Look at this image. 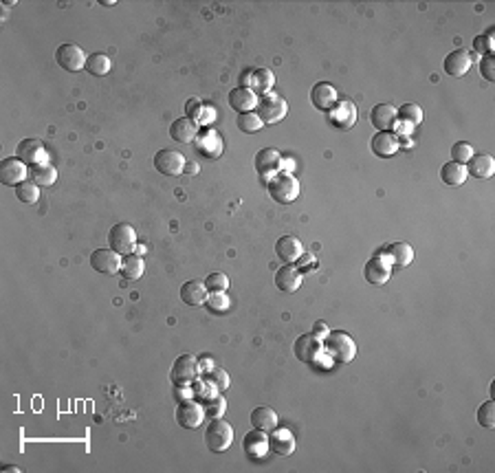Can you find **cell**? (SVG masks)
Here are the masks:
<instances>
[{"instance_id": "3957f363", "label": "cell", "mask_w": 495, "mask_h": 473, "mask_svg": "<svg viewBox=\"0 0 495 473\" xmlns=\"http://www.w3.org/2000/svg\"><path fill=\"white\" fill-rule=\"evenodd\" d=\"M321 344H324L326 353H328L333 359L342 361V363H350L357 355L355 339L350 335H346V333H328Z\"/></svg>"}, {"instance_id": "8fae6325", "label": "cell", "mask_w": 495, "mask_h": 473, "mask_svg": "<svg viewBox=\"0 0 495 473\" xmlns=\"http://www.w3.org/2000/svg\"><path fill=\"white\" fill-rule=\"evenodd\" d=\"M205 407L196 401H183L176 407V423L183 429H196L205 420Z\"/></svg>"}, {"instance_id": "83f0119b", "label": "cell", "mask_w": 495, "mask_h": 473, "mask_svg": "<svg viewBox=\"0 0 495 473\" xmlns=\"http://www.w3.org/2000/svg\"><path fill=\"white\" fill-rule=\"evenodd\" d=\"M207 295H209L207 288H205V284L198 282V280H189V282H185L183 286H180V299H183L187 306L205 304V302H207Z\"/></svg>"}, {"instance_id": "6da1fadb", "label": "cell", "mask_w": 495, "mask_h": 473, "mask_svg": "<svg viewBox=\"0 0 495 473\" xmlns=\"http://www.w3.org/2000/svg\"><path fill=\"white\" fill-rule=\"evenodd\" d=\"M234 443V427L232 423H227L223 418H212V423L205 429V447L209 452L223 454L227 452Z\"/></svg>"}, {"instance_id": "f35d334b", "label": "cell", "mask_w": 495, "mask_h": 473, "mask_svg": "<svg viewBox=\"0 0 495 473\" xmlns=\"http://www.w3.org/2000/svg\"><path fill=\"white\" fill-rule=\"evenodd\" d=\"M16 196L20 198V203L33 205V203H38V198H40V187L35 185L33 180H25V183H20L16 187Z\"/></svg>"}, {"instance_id": "7402d4cb", "label": "cell", "mask_w": 495, "mask_h": 473, "mask_svg": "<svg viewBox=\"0 0 495 473\" xmlns=\"http://www.w3.org/2000/svg\"><path fill=\"white\" fill-rule=\"evenodd\" d=\"M282 165V156L273 148H264L256 154V169L262 178H271L273 172H277Z\"/></svg>"}, {"instance_id": "836d02e7", "label": "cell", "mask_w": 495, "mask_h": 473, "mask_svg": "<svg viewBox=\"0 0 495 473\" xmlns=\"http://www.w3.org/2000/svg\"><path fill=\"white\" fill-rule=\"evenodd\" d=\"M388 258L394 266H407L414 260V249L407 242H394L388 247Z\"/></svg>"}, {"instance_id": "d6a6232c", "label": "cell", "mask_w": 495, "mask_h": 473, "mask_svg": "<svg viewBox=\"0 0 495 473\" xmlns=\"http://www.w3.org/2000/svg\"><path fill=\"white\" fill-rule=\"evenodd\" d=\"M251 425L260 432H271L277 427V414L271 407H256L251 411Z\"/></svg>"}, {"instance_id": "d6986e66", "label": "cell", "mask_w": 495, "mask_h": 473, "mask_svg": "<svg viewBox=\"0 0 495 473\" xmlns=\"http://www.w3.org/2000/svg\"><path fill=\"white\" fill-rule=\"evenodd\" d=\"M170 137L178 143H192L198 139V121L189 117H180L170 126Z\"/></svg>"}, {"instance_id": "f546056e", "label": "cell", "mask_w": 495, "mask_h": 473, "mask_svg": "<svg viewBox=\"0 0 495 473\" xmlns=\"http://www.w3.org/2000/svg\"><path fill=\"white\" fill-rule=\"evenodd\" d=\"M469 172H467V165L463 163H456V161H449L440 167V178L445 185H451V187H460L465 180H467Z\"/></svg>"}, {"instance_id": "4dcf8cb0", "label": "cell", "mask_w": 495, "mask_h": 473, "mask_svg": "<svg viewBox=\"0 0 495 473\" xmlns=\"http://www.w3.org/2000/svg\"><path fill=\"white\" fill-rule=\"evenodd\" d=\"M249 84H251V91L253 93H271L273 89V84H275V75H273V71L271 68H256V71H251L249 75H247Z\"/></svg>"}, {"instance_id": "d590c367", "label": "cell", "mask_w": 495, "mask_h": 473, "mask_svg": "<svg viewBox=\"0 0 495 473\" xmlns=\"http://www.w3.org/2000/svg\"><path fill=\"white\" fill-rule=\"evenodd\" d=\"M84 68H86L95 77H104V75H108V71L113 68V62H111V57L104 55V53H93V55H88L86 66Z\"/></svg>"}, {"instance_id": "ee69618b", "label": "cell", "mask_w": 495, "mask_h": 473, "mask_svg": "<svg viewBox=\"0 0 495 473\" xmlns=\"http://www.w3.org/2000/svg\"><path fill=\"white\" fill-rule=\"evenodd\" d=\"M207 381H209L218 392H225L227 387L232 385V381H229V374H227L223 368H214L212 372H207Z\"/></svg>"}, {"instance_id": "8992f818", "label": "cell", "mask_w": 495, "mask_h": 473, "mask_svg": "<svg viewBox=\"0 0 495 473\" xmlns=\"http://www.w3.org/2000/svg\"><path fill=\"white\" fill-rule=\"evenodd\" d=\"M108 245H111L113 251L117 253H130L132 249L137 247V234L132 225L128 223H117L115 227H111V232H108Z\"/></svg>"}, {"instance_id": "277c9868", "label": "cell", "mask_w": 495, "mask_h": 473, "mask_svg": "<svg viewBox=\"0 0 495 473\" xmlns=\"http://www.w3.org/2000/svg\"><path fill=\"white\" fill-rule=\"evenodd\" d=\"M256 108H258L262 124H277V121H282L288 113L284 97H280L277 93H264L258 100Z\"/></svg>"}, {"instance_id": "9c48e42d", "label": "cell", "mask_w": 495, "mask_h": 473, "mask_svg": "<svg viewBox=\"0 0 495 473\" xmlns=\"http://www.w3.org/2000/svg\"><path fill=\"white\" fill-rule=\"evenodd\" d=\"M91 266L97 273L115 275L122 271V253H117L113 249H97L91 253Z\"/></svg>"}, {"instance_id": "bcb514c9", "label": "cell", "mask_w": 495, "mask_h": 473, "mask_svg": "<svg viewBox=\"0 0 495 473\" xmlns=\"http://www.w3.org/2000/svg\"><path fill=\"white\" fill-rule=\"evenodd\" d=\"M480 73L487 82H495V59L493 55H485L480 62Z\"/></svg>"}, {"instance_id": "60d3db41", "label": "cell", "mask_w": 495, "mask_h": 473, "mask_svg": "<svg viewBox=\"0 0 495 473\" xmlns=\"http://www.w3.org/2000/svg\"><path fill=\"white\" fill-rule=\"evenodd\" d=\"M203 284L207 288V293H225L229 288V277L225 273H209Z\"/></svg>"}, {"instance_id": "4fadbf2b", "label": "cell", "mask_w": 495, "mask_h": 473, "mask_svg": "<svg viewBox=\"0 0 495 473\" xmlns=\"http://www.w3.org/2000/svg\"><path fill=\"white\" fill-rule=\"evenodd\" d=\"M364 275L366 280L374 286H383L385 282L390 280L392 275V266H390V258L388 256H377L366 262V269H364Z\"/></svg>"}, {"instance_id": "9a60e30c", "label": "cell", "mask_w": 495, "mask_h": 473, "mask_svg": "<svg viewBox=\"0 0 495 473\" xmlns=\"http://www.w3.org/2000/svg\"><path fill=\"white\" fill-rule=\"evenodd\" d=\"M269 449L277 456H291L295 452V436L286 427H275L269 432Z\"/></svg>"}, {"instance_id": "ffe728a7", "label": "cell", "mask_w": 495, "mask_h": 473, "mask_svg": "<svg viewBox=\"0 0 495 473\" xmlns=\"http://www.w3.org/2000/svg\"><path fill=\"white\" fill-rule=\"evenodd\" d=\"M229 106H232L234 111L240 113V115L251 113L253 108L258 106V97L249 86H238V89H234L232 93H229Z\"/></svg>"}, {"instance_id": "603a6c76", "label": "cell", "mask_w": 495, "mask_h": 473, "mask_svg": "<svg viewBox=\"0 0 495 473\" xmlns=\"http://www.w3.org/2000/svg\"><path fill=\"white\" fill-rule=\"evenodd\" d=\"M471 68V55L465 48H456L449 55L445 57V73L451 77H463L467 75V71Z\"/></svg>"}, {"instance_id": "ba28073f", "label": "cell", "mask_w": 495, "mask_h": 473, "mask_svg": "<svg viewBox=\"0 0 495 473\" xmlns=\"http://www.w3.org/2000/svg\"><path fill=\"white\" fill-rule=\"evenodd\" d=\"M86 55L77 44H59L55 51V62L68 73H77L86 66Z\"/></svg>"}, {"instance_id": "f6af8a7d", "label": "cell", "mask_w": 495, "mask_h": 473, "mask_svg": "<svg viewBox=\"0 0 495 473\" xmlns=\"http://www.w3.org/2000/svg\"><path fill=\"white\" fill-rule=\"evenodd\" d=\"M207 306L216 313H225L232 306V299L227 297V293H209L207 295Z\"/></svg>"}, {"instance_id": "1f68e13d", "label": "cell", "mask_w": 495, "mask_h": 473, "mask_svg": "<svg viewBox=\"0 0 495 473\" xmlns=\"http://www.w3.org/2000/svg\"><path fill=\"white\" fill-rule=\"evenodd\" d=\"M29 178L33 180L38 187H51L57 180V169L49 163H40V165H31L29 169Z\"/></svg>"}, {"instance_id": "f1b7e54d", "label": "cell", "mask_w": 495, "mask_h": 473, "mask_svg": "<svg viewBox=\"0 0 495 473\" xmlns=\"http://www.w3.org/2000/svg\"><path fill=\"white\" fill-rule=\"evenodd\" d=\"M372 152L377 156H383V159L396 154L398 152L396 135H392V132H377V135L372 137Z\"/></svg>"}, {"instance_id": "7dc6e473", "label": "cell", "mask_w": 495, "mask_h": 473, "mask_svg": "<svg viewBox=\"0 0 495 473\" xmlns=\"http://www.w3.org/2000/svg\"><path fill=\"white\" fill-rule=\"evenodd\" d=\"M474 46H476V51L485 53V55H491V53H493V38H491V31H489L487 35H478V38L474 40Z\"/></svg>"}, {"instance_id": "e575fe53", "label": "cell", "mask_w": 495, "mask_h": 473, "mask_svg": "<svg viewBox=\"0 0 495 473\" xmlns=\"http://www.w3.org/2000/svg\"><path fill=\"white\" fill-rule=\"evenodd\" d=\"M146 271V264H143V258L137 256V253H126L122 260V275L126 280H137V277L143 275Z\"/></svg>"}, {"instance_id": "2e32d148", "label": "cell", "mask_w": 495, "mask_h": 473, "mask_svg": "<svg viewBox=\"0 0 495 473\" xmlns=\"http://www.w3.org/2000/svg\"><path fill=\"white\" fill-rule=\"evenodd\" d=\"M370 121L379 132H390L398 124L396 108L392 104H377L370 111Z\"/></svg>"}, {"instance_id": "816d5d0a", "label": "cell", "mask_w": 495, "mask_h": 473, "mask_svg": "<svg viewBox=\"0 0 495 473\" xmlns=\"http://www.w3.org/2000/svg\"><path fill=\"white\" fill-rule=\"evenodd\" d=\"M3 471H20V469L14 467V465H7V467H3Z\"/></svg>"}, {"instance_id": "ab89813d", "label": "cell", "mask_w": 495, "mask_h": 473, "mask_svg": "<svg viewBox=\"0 0 495 473\" xmlns=\"http://www.w3.org/2000/svg\"><path fill=\"white\" fill-rule=\"evenodd\" d=\"M203 407H205V414H209L212 418H221L223 414H225V407H227V401L223 396H218V394H214V396H207L205 398V403H203Z\"/></svg>"}, {"instance_id": "e0dca14e", "label": "cell", "mask_w": 495, "mask_h": 473, "mask_svg": "<svg viewBox=\"0 0 495 473\" xmlns=\"http://www.w3.org/2000/svg\"><path fill=\"white\" fill-rule=\"evenodd\" d=\"M275 253L277 258H280L284 264H293L297 260H301L304 256V247H301V242L293 236H282L280 240L275 242Z\"/></svg>"}, {"instance_id": "30bf717a", "label": "cell", "mask_w": 495, "mask_h": 473, "mask_svg": "<svg viewBox=\"0 0 495 473\" xmlns=\"http://www.w3.org/2000/svg\"><path fill=\"white\" fill-rule=\"evenodd\" d=\"M27 176H29L27 163L20 161L18 156H9V159L0 163V180H3V185L18 187L20 183H25Z\"/></svg>"}, {"instance_id": "74e56055", "label": "cell", "mask_w": 495, "mask_h": 473, "mask_svg": "<svg viewBox=\"0 0 495 473\" xmlns=\"http://www.w3.org/2000/svg\"><path fill=\"white\" fill-rule=\"evenodd\" d=\"M238 130L240 132H247V135H253V132H258L264 124H262V119L258 113H243V115H238Z\"/></svg>"}, {"instance_id": "44dd1931", "label": "cell", "mask_w": 495, "mask_h": 473, "mask_svg": "<svg viewBox=\"0 0 495 473\" xmlns=\"http://www.w3.org/2000/svg\"><path fill=\"white\" fill-rule=\"evenodd\" d=\"M328 121H330L333 126L344 128V130L353 128L355 121H357V108H355V104H350V102H337L335 108L330 111V115H328Z\"/></svg>"}, {"instance_id": "b9f144b4", "label": "cell", "mask_w": 495, "mask_h": 473, "mask_svg": "<svg viewBox=\"0 0 495 473\" xmlns=\"http://www.w3.org/2000/svg\"><path fill=\"white\" fill-rule=\"evenodd\" d=\"M478 423L485 429H493L495 427V403L487 401L478 407Z\"/></svg>"}, {"instance_id": "8d00e7d4", "label": "cell", "mask_w": 495, "mask_h": 473, "mask_svg": "<svg viewBox=\"0 0 495 473\" xmlns=\"http://www.w3.org/2000/svg\"><path fill=\"white\" fill-rule=\"evenodd\" d=\"M396 117H398V121H403V124H407V126H418L422 121V111H420V106H416V104H403L396 111Z\"/></svg>"}, {"instance_id": "681fc988", "label": "cell", "mask_w": 495, "mask_h": 473, "mask_svg": "<svg viewBox=\"0 0 495 473\" xmlns=\"http://www.w3.org/2000/svg\"><path fill=\"white\" fill-rule=\"evenodd\" d=\"M174 394H176V401H192V396H196L194 390H189V385H176L174 387Z\"/></svg>"}, {"instance_id": "7bdbcfd3", "label": "cell", "mask_w": 495, "mask_h": 473, "mask_svg": "<svg viewBox=\"0 0 495 473\" xmlns=\"http://www.w3.org/2000/svg\"><path fill=\"white\" fill-rule=\"evenodd\" d=\"M474 154H476V152H474V145L467 143V141H458V143H454V148H451V159H454L456 163H463V165H467L469 159H471Z\"/></svg>"}, {"instance_id": "5b68a950", "label": "cell", "mask_w": 495, "mask_h": 473, "mask_svg": "<svg viewBox=\"0 0 495 473\" xmlns=\"http://www.w3.org/2000/svg\"><path fill=\"white\" fill-rule=\"evenodd\" d=\"M198 377H200V361L194 355H180L174 361L170 374L174 385H192L194 381H198Z\"/></svg>"}, {"instance_id": "484cf974", "label": "cell", "mask_w": 495, "mask_h": 473, "mask_svg": "<svg viewBox=\"0 0 495 473\" xmlns=\"http://www.w3.org/2000/svg\"><path fill=\"white\" fill-rule=\"evenodd\" d=\"M321 348H324V344L319 342L315 335H304V337L297 339L295 355H297V359L306 361V363H315L317 355L321 353Z\"/></svg>"}, {"instance_id": "7c38bea8", "label": "cell", "mask_w": 495, "mask_h": 473, "mask_svg": "<svg viewBox=\"0 0 495 473\" xmlns=\"http://www.w3.org/2000/svg\"><path fill=\"white\" fill-rule=\"evenodd\" d=\"M16 156L20 161H25L27 165H40V163H49V154L44 150V143L38 139H25L18 143L16 148Z\"/></svg>"}, {"instance_id": "cb8c5ba5", "label": "cell", "mask_w": 495, "mask_h": 473, "mask_svg": "<svg viewBox=\"0 0 495 473\" xmlns=\"http://www.w3.org/2000/svg\"><path fill=\"white\" fill-rule=\"evenodd\" d=\"M275 286L284 290V293H295L301 286V271L293 264H284L282 269L275 273Z\"/></svg>"}, {"instance_id": "7a4b0ae2", "label": "cell", "mask_w": 495, "mask_h": 473, "mask_svg": "<svg viewBox=\"0 0 495 473\" xmlns=\"http://www.w3.org/2000/svg\"><path fill=\"white\" fill-rule=\"evenodd\" d=\"M269 194L275 203L280 205H291L299 196V183L293 174L288 172H277L273 178H269Z\"/></svg>"}, {"instance_id": "4316f807", "label": "cell", "mask_w": 495, "mask_h": 473, "mask_svg": "<svg viewBox=\"0 0 495 473\" xmlns=\"http://www.w3.org/2000/svg\"><path fill=\"white\" fill-rule=\"evenodd\" d=\"M467 172L476 178H491L495 174V161L491 154H474L469 159Z\"/></svg>"}, {"instance_id": "f907efd6", "label": "cell", "mask_w": 495, "mask_h": 473, "mask_svg": "<svg viewBox=\"0 0 495 473\" xmlns=\"http://www.w3.org/2000/svg\"><path fill=\"white\" fill-rule=\"evenodd\" d=\"M200 115H205V117H198V124H209L212 117L216 119V115H218V113H216V108H203Z\"/></svg>"}, {"instance_id": "5bb4252c", "label": "cell", "mask_w": 495, "mask_h": 473, "mask_svg": "<svg viewBox=\"0 0 495 473\" xmlns=\"http://www.w3.org/2000/svg\"><path fill=\"white\" fill-rule=\"evenodd\" d=\"M310 102H312V106L317 108V111L330 113L333 108H335V104L339 102V95H337L335 86H330V84L319 82L310 91Z\"/></svg>"}, {"instance_id": "52a82bcc", "label": "cell", "mask_w": 495, "mask_h": 473, "mask_svg": "<svg viewBox=\"0 0 495 473\" xmlns=\"http://www.w3.org/2000/svg\"><path fill=\"white\" fill-rule=\"evenodd\" d=\"M154 167L159 169L161 174L165 176H178L185 172V156L180 154L178 150H159L154 154Z\"/></svg>"}, {"instance_id": "ac0fdd59", "label": "cell", "mask_w": 495, "mask_h": 473, "mask_svg": "<svg viewBox=\"0 0 495 473\" xmlns=\"http://www.w3.org/2000/svg\"><path fill=\"white\" fill-rule=\"evenodd\" d=\"M198 150L203 156H207V159H218L225 150V143H223V137L218 135L216 130H205V132H198Z\"/></svg>"}, {"instance_id": "c3c4849f", "label": "cell", "mask_w": 495, "mask_h": 473, "mask_svg": "<svg viewBox=\"0 0 495 473\" xmlns=\"http://www.w3.org/2000/svg\"><path fill=\"white\" fill-rule=\"evenodd\" d=\"M200 111H203V106H200V102L196 100V97H192V100L185 104V115H187L189 119L198 121V117H200Z\"/></svg>"}, {"instance_id": "d4e9b609", "label": "cell", "mask_w": 495, "mask_h": 473, "mask_svg": "<svg viewBox=\"0 0 495 473\" xmlns=\"http://www.w3.org/2000/svg\"><path fill=\"white\" fill-rule=\"evenodd\" d=\"M243 447H245V452H247L249 458L260 460V458L267 456V452H269V436L264 434V432H260V429L249 432L245 436V440H243Z\"/></svg>"}]
</instances>
